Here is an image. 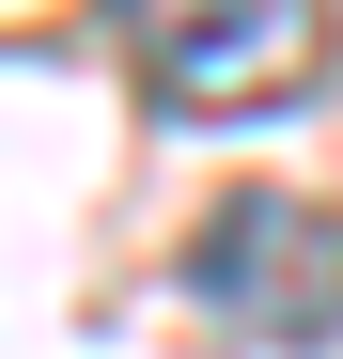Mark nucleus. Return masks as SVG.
Here are the masks:
<instances>
[{
    "label": "nucleus",
    "instance_id": "f257e3e1",
    "mask_svg": "<svg viewBox=\"0 0 343 359\" xmlns=\"http://www.w3.org/2000/svg\"><path fill=\"white\" fill-rule=\"evenodd\" d=\"M188 297L234 344H265V359H328L343 344V203L234 188V203L188 234Z\"/></svg>",
    "mask_w": 343,
    "mask_h": 359
},
{
    "label": "nucleus",
    "instance_id": "f03ea898",
    "mask_svg": "<svg viewBox=\"0 0 343 359\" xmlns=\"http://www.w3.org/2000/svg\"><path fill=\"white\" fill-rule=\"evenodd\" d=\"M109 32H125L141 94L188 126H250V109L312 94L328 63V0H109Z\"/></svg>",
    "mask_w": 343,
    "mask_h": 359
}]
</instances>
